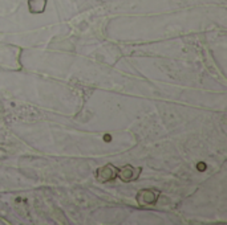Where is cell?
<instances>
[{"label": "cell", "instance_id": "cell-1", "mask_svg": "<svg viewBox=\"0 0 227 225\" xmlns=\"http://www.w3.org/2000/svg\"><path fill=\"white\" fill-rule=\"evenodd\" d=\"M198 166H199V167H198V170H201V171L205 170V164H203V163H199Z\"/></svg>", "mask_w": 227, "mask_h": 225}]
</instances>
